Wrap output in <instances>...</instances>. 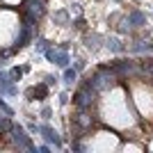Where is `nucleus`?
Segmentation results:
<instances>
[{"label":"nucleus","instance_id":"nucleus-1","mask_svg":"<svg viewBox=\"0 0 153 153\" xmlns=\"http://www.w3.org/2000/svg\"><path fill=\"white\" fill-rule=\"evenodd\" d=\"M9 135H12V142H14V144H16L19 149H25V151H34V144L30 142V135H25L23 126H16V123H14L12 130H9Z\"/></svg>","mask_w":153,"mask_h":153},{"label":"nucleus","instance_id":"nucleus-2","mask_svg":"<svg viewBox=\"0 0 153 153\" xmlns=\"http://www.w3.org/2000/svg\"><path fill=\"white\" fill-rule=\"evenodd\" d=\"M94 96H96V91L91 89V87H87V85H85L82 89H78V91H76V96H73V103H76V108H78V110H89V108H91V103H94Z\"/></svg>","mask_w":153,"mask_h":153},{"label":"nucleus","instance_id":"nucleus-3","mask_svg":"<svg viewBox=\"0 0 153 153\" xmlns=\"http://www.w3.org/2000/svg\"><path fill=\"white\" fill-rule=\"evenodd\" d=\"M46 59H48V62H53V64H57V66H62V69H66V66H69V62H71V57H69V53L64 51H57V48H51V46H48V48H46Z\"/></svg>","mask_w":153,"mask_h":153},{"label":"nucleus","instance_id":"nucleus-4","mask_svg":"<svg viewBox=\"0 0 153 153\" xmlns=\"http://www.w3.org/2000/svg\"><path fill=\"white\" fill-rule=\"evenodd\" d=\"M30 39H32V25L23 21V27H21L19 37H16V44H14L12 51H21V48H25V46L30 44Z\"/></svg>","mask_w":153,"mask_h":153},{"label":"nucleus","instance_id":"nucleus-5","mask_svg":"<svg viewBox=\"0 0 153 153\" xmlns=\"http://www.w3.org/2000/svg\"><path fill=\"white\" fill-rule=\"evenodd\" d=\"M39 133L44 135V140L48 144H55V149H62V137H59L57 130H53L51 126H39Z\"/></svg>","mask_w":153,"mask_h":153},{"label":"nucleus","instance_id":"nucleus-6","mask_svg":"<svg viewBox=\"0 0 153 153\" xmlns=\"http://www.w3.org/2000/svg\"><path fill=\"white\" fill-rule=\"evenodd\" d=\"M112 69H114L117 76H135V73H140V69L133 62H114Z\"/></svg>","mask_w":153,"mask_h":153},{"label":"nucleus","instance_id":"nucleus-7","mask_svg":"<svg viewBox=\"0 0 153 153\" xmlns=\"http://www.w3.org/2000/svg\"><path fill=\"white\" fill-rule=\"evenodd\" d=\"M76 123H78L80 128H89L91 123H94V119L87 114V110H80V112H78V117H76Z\"/></svg>","mask_w":153,"mask_h":153},{"label":"nucleus","instance_id":"nucleus-8","mask_svg":"<svg viewBox=\"0 0 153 153\" xmlns=\"http://www.w3.org/2000/svg\"><path fill=\"white\" fill-rule=\"evenodd\" d=\"M144 14H140V12H130L128 14V23H130V27L133 25H144Z\"/></svg>","mask_w":153,"mask_h":153},{"label":"nucleus","instance_id":"nucleus-9","mask_svg":"<svg viewBox=\"0 0 153 153\" xmlns=\"http://www.w3.org/2000/svg\"><path fill=\"white\" fill-rule=\"evenodd\" d=\"M105 46H108V48H110V51H112V53H121V51H123L121 41H119V39H117V37H110L108 41H105Z\"/></svg>","mask_w":153,"mask_h":153},{"label":"nucleus","instance_id":"nucleus-10","mask_svg":"<svg viewBox=\"0 0 153 153\" xmlns=\"http://www.w3.org/2000/svg\"><path fill=\"white\" fill-rule=\"evenodd\" d=\"M12 126H14V123H12V119H9V117H0V133H9V130H12Z\"/></svg>","mask_w":153,"mask_h":153},{"label":"nucleus","instance_id":"nucleus-11","mask_svg":"<svg viewBox=\"0 0 153 153\" xmlns=\"http://www.w3.org/2000/svg\"><path fill=\"white\" fill-rule=\"evenodd\" d=\"M76 78H78V71L76 69H69V66L64 69V82H66V85H71Z\"/></svg>","mask_w":153,"mask_h":153},{"label":"nucleus","instance_id":"nucleus-12","mask_svg":"<svg viewBox=\"0 0 153 153\" xmlns=\"http://www.w3.org/2000/svg\"><path fill=\"white\" fill-rule=\"evenodd\" d=\"M0 112H2V114H7V117H12V114H14V110L9 108V105H7L2 98H0Z\"/></svg>","mask_w":153,"mask_h":153},{"label":"nucleus","instance_id":"nucleus-13","mask_svg":"<svg viewBox=\"0 0 153 153\" xmlns=\"http://www.w3.org/2000/svg\"><path fill=\"white\" fill-rule=\"evenodd\" d=\"M9 76H12V80H14V82H19V80H21V76H23V69H12V71H9Z\"/></svg>","mask_w":153,"mask_h":153},{"label":"nucleus","instance_id":"nucleus-14","mask_svg":"<svg viewBox=\"0 0 153 153\" xmlns=\"http://www.w3.org/2000/svg\"><path fill=\"white\" fill-rule=\"evenodd\" d=\"M96 41H101V37H98V34H91V37H87V46H89V48H96Z\"/></svg>","mask_w":153,"mask_h":153},{"label":"nucleus","instance_id":"nucleus-15","mask_svg":"<svg viewBox=\"0 0 153 153\" xmlns=\"http://www.w3.org/2000/svg\"><path fill=\"white\" fill-rule=\"evenodd\" d=\"M46 48H48V41H46V39H37V51L46 53Z\"/></svg>","mask_w":153,"mask_h":153},{"label":"nucleus","instance_id":"nucleus-16","mask_svg":"<svg viewBox=\"0 0 153 153\" xmlns=\"http://www.w3.org/2000/svg\"><path fill=\"white\" fill-rule=\"evenodd\" d=\"M55 19H57L59 23H69V14H66V12H57V14H55Z\"/></svg>","mask_w":153,"mask_h":153},{"label":"nucleus","instance_id":"nucleus-17","mask_svg":"<svg viewBox=\"0 0 153 153\" xmlns=\"http://www.w3.org/2000/svg\"><path fill=\"white\" fill-rule=\"evenodd\" d=\"M142 73H146V76L153 78V64H144V66H142Z\"/></svg>","mask_w":153,"mask_h":153},{"label":"nucleus","instance_id":"nucleus-18","mask_svg":"<svg viewBox=\"0 0 153 153\" xmlns=\"http://www.w3.org/2000/svg\"><path fill=\"white\" fill-rule=\"evenodd\" d=\"M55 85V76H46V87H53Z\"/></svg>","mask_w":153,"mask_h":153},{"label":"nucleus","instance_id":"nucleus-19","mask_svg":"<svg viewBox=\"0 0 153 153\" xmlns=\"http://www.w3.org/2000/svg\"><path fill=\"white\" fill-rule=\"evenodd\" d=\"M51 114H53L51 108H44V110H41V117H44V119H51Z\"/></svg>","mask_w":153,"mask_h":153},{"label":"nucleus","instance_id":"nucleus-20","mask_svg":"<svg viewBox=\"0 0 153 153\" xmlns=\"http://www.w3.org/2000/svg\"><path fill=\"white\" fill-rule=\"evenodd\" d=\"M27 130H30L32 135H37V133H39V126H37V123H30V126H27Z\"/></svg>","mask_w":153,"mask_h":153},{"label":"nucleus","instance_id":"nucleus-21","mask_svg":"<svg viewBox=\"0 0 153 153\" xmlns=\"http://www.w3.org/2000/svg\"><path fill=\"white\" fill-rule=\"evenodd\" d=\"M85 69V59H76V71H82Z\"/></svg>","mask_w":153,"mask_h":153},{"label":"nucleus","instance_id":"nucleus-22","mask_svg":"<svg viewBox=\"0 0 153 153\" xmlns=\"http://www.w3.org/2000/svg\"><path fill=\"white\" fill-rule=\"evenodd\" d=\"M69 101V94H66V91H62V96H59V103H66Z\"/></svg>","mask_w":153,"mask_h":153},{"label":"nucleus","instance_id":"nucleus-23","mask_svg":"<svg viewBox=\"0 0 153 153\" xmlns=\"http://www.w3.org/2000/svg\"><path fill=\"white\" fill-rule=\"evenodd\" d=\"M73 25H76V27H82L85 21H82V19H76V21H73Z\"/></svg>","mask_w":153,"mask_h":153},{"label":"nucleus","instance_id":"nucleus-24","mask_svg":"<svg viewBox=\"0 0 153 153\" xmlns=\"http://www.w3.org/2000/svg\"><path fill=\"white\" fill-rule=\"evenodd\" d=\"M37 151H39V153H48V151H51V149L46 146V144H41V146H39V149H37Z\"/></svg>","mask_w":153,"mask_h":153},{"label":"nucleus","instance_id":"nucleus-25","mask_svg":"<svg viewBox=\"0 0 153 153\" xmlns=\"http://www.w3.org/2000/svg\"><path fill=\"white\" fill-rule=\"evenodd\" d=\"M114 2H121V0H114Z\"/></svg>","mask_w":153,"mask_h":153}]
</instances>
